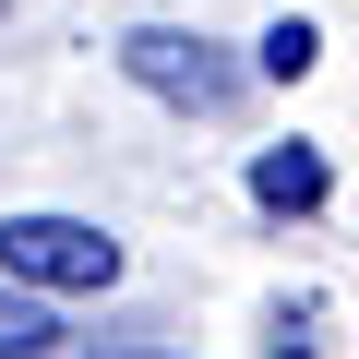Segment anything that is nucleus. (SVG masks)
I'll return each instance as SVG.
<instances>
[{
    "instance_id": "obj_6",
    "label": "nucleus",
    "mask_w": 359,
    "mask_h": 359,
    "mask_svg": "<svg viewBox=\"0 0 359 359\" xmlns=\"http://www.w3.org/2000/svg\"><path fill=\"white\" fill-rule=\"evenodd\" d=\"M96 359H180V347H96Z\"/></svg>"
},
{
    "instance_id": "obj_3",
    "label": "nucleus",
    "mask_w": 359,
    "mask_h": 359,
    "mask_svg": "<svg viewBox=\"0 0 359 359\" xmlns=\"http://www.w3.org/2000/svg\"><path fill=\"white\" fill-rule=\"evenodd\" d=\"M252 204H276V216H311V204H323V156H311V144H276V156H252Z\"/></svg>"
},
{
    "instance_id": "obj_4",
    "label": "nucleus",
    "mask_w": 359,
    "mask_h": 359,
    "mask_svg": "<svg viewBox=\"0 0 359 359\" xmlns=\"http://www.w3.org/2000/svg\"><path fill=\"white\" fill-rule=\"evenodd\" d=\"M48 347H60V311L25 299V287H0V359H48Z\"/></svg>"
},
{
    "instance_id": "obj_2",
    "label": "nucleus",
    "mask_w": 359,
    "mask_h": 359,
    "mask_svg": "<svg viewBox=\"0 0 359 359\" xmlns=\"http://www.w3.org/2000/svg\"><path fill=\"white\" fill-rule=\"evenodd\" d=\"M0 287H25V299H96L120 287V240L96 216H0Z\"/></svg>"
},
{
    "instance_id": "obj_5",
    "label": "nucleus",
    "mask_w": 359,
    "mask_h": 359,
    "mask_svg": "<svg viewBox=\"0 0 359 359\" xmlns=\"http://www.w3.org/2000/svg\"><path fill=\"white\" fill-rule=\"evenodd\" d=\"M252 60H264V72H276V84H299V72H311V25H276V36H264V48H252Z\"/></svg>"
},
{
    "instance_id": "obj_1",
    "label": "nucleus",
    "mask_w": 359,
    "mask_h": 359,
    "mask_svg": "<svg viewBox=\"0 0 359 359\" xmlns=\"http://www.w3.org/2000/svg\"><path fill=\"white\" fill-rule=\"evenodd\" d=\"M120 72H132L156 108H180V120H240V96H252L264 60L192 36V25H132V36H120Z\"/></svg>"
},
{
    "instance_id": "obj_7",
    "label": "nucleus",
    "mask_w": 359,
    "mask_h": 359,
    "mask_svg": "<svg viewBox=\"0 0 359 359\" xmlns=\"http://www.w3.org/2000/svg\"><path fill=\"white\" fill-rule=\"evenodd\" d=\"M0 13H13V0H0Z\"/></svg>"
}]
</instances>
